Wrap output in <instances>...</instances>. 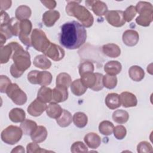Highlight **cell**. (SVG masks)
Listing matches in <instances>:
<instances>
[{
  "instance_id": "cell-1",
  "label": "cell",
  "mask_w": 153,
  "mask_h": 153,
  "mask_svg": "<svg viewBox=\"0 0 153 153\" xmlns=\"http://www.w3.org/2000/svg\"><path fill=\"white\" fill-rule=\"evenodd\" d=\"M87 31L85 27L76 21L64 23L59 34L60 44L67 49L79 48L85 42Z\"/></svg>"
},
{
  "instance_id": "cell-2",
  "label": "cell",
  "mask_w": 153,
  "mask_h": 153,
  "mask_svg": "<svg viewBox=\"0 0 153 153\" xmlns=\"http://www.w3.org/2000/svg\"><path fill=\"white\" fill-rule=\"evenodd\" d=\"M81 1H68L66 6V12L70 16L76 18L82 25L86 27H91L94 22V18L91 13L79 3Z\"/></svg>"
},
{
  "instance_id": "cell-3",
  "label": "cell",
  "mask_w": 153,
  "mask_h": 153,
  "mask_svg": "<svg viewBox=\"0 0 153 153\" xmlns=\"http://www.w3.org/2000/svg\"><path fill=\"white\" fill-rule=\"evenodd\" d=\"M9 44L13 50L12 59L14 66L19 71L23 73L31 65L30 54L17 42H11Z\"/></svg>"
},
{
  "instance_id": "cell-4",
  "label": "cell",
  "mask_w": 153,
  "mask_h": 153,
  "mask_svg": "<svg viewBox=\"0 0 153 153\" xmlns=\"http://www.w3.org/2000/svg\"><path fill=\"white\" fill-rule=\"evenodd\" d=\"M139 16L136 19V22L142 26H149L153 20V7L151 3L145 1L139 2L135 7Z\"/></svg>"
},
{
  "instance_id": "cell-5",
  "label": "cell",
  "mask_w": 153,
  "mask_h": 153,
  "mask_svg": "<svg viewBox=\"0 0 153 153\" xmlns=\"http://www.w3.org/2000/svg\"><path fill=\"white\" fill-rule=\"evenodd\" d=\"M30 41L32 46L37 51L44 53L51 42L45 32L40 29H34L31 33Z\"/></svg>"
},
{
  "instance_id": "cell-6",
  "label": "cell",
  "mask_w": 153,
  "mask_h": 153,
  "mask_svg": "<svg viewBox=\"0 0 153 153\" xmlns=\"http://www.w3.org/2000/svg\"><path fill=\"white\" fill-rule=\"evenodd\" d=\"M23 134L20 127L16 126H9L1 132V139L7 144L14 145L22 138Z\"/></svg>"
},
{
  "instance_id": "cell-7",
  "label": "cell",
  "mask_w": 153,
  "mask_h": 153,
  "mask_svg": "<svg viewBox=\"0 0 153 153\" xmlns=\"http://www.w3.org/2000/svg\"><path fill=\"white\" fill-rule=\"evenodd\" d=\"M28 81L33 84H39L42 86L48 85L52 81V75L48 71H31L27 74Z\"/></svg>"
},
{
  "instance_id": "cell-8",
  "label": "cell",
  "mask_w": 153,
  "mask_h": 153,
  "mask_svg": "<svg viewBox=\"0 0 153 153\" xmlns=\"http://www.w3.org/2000/svg\"><path fill=\"white\" fill-rule=\"evenodd\" d=\"M6 93L9 98L17 105H23L27 101L26 93L18 86L17 84L11 83L8 87Z\"/></svg>"
},
{
  "instance_id": "cell-9",
  "label": "cell",
  "mask_w": 153,
  "mask_h": 153,
  "mask_svg": "<svg viewBox=\"0 0 153 153\" xmlns=\"http://www.w3.org/2000/svg\"><path fill=\"white\" fill-rule=\"evenodd\" d=\"M20 23L16 18H11L8 24L1 25V33L7 39L11 38L12 36H18L20 32Z\"/></svg>"
},
{
  "instance_id": "cell-10",
  "label": "cell",
  "mask_w": 153,
  "mask_h": 153,
  "mask_svg": "<svg viewBox=\"0 0 153 153\" xmlns=\"http://www.w3.org/2000/svg\"><path fill=\"white\" fill-rule=\"evenodd\" d=\"M32 27V23L28 19L22 20L20 23V32L19 37L21 42L27 47H30L32 45L31 41L29 38Z\"/></svg>"
},
{
  "instance_id": "cell-11",
  "label": "cell",
  "mask_w": 153,
  "mask_h": 153,
  "mask_svg": "<svg viewBox=\"0 0 153 153\" xmlns=\"http://www.w3.org/2000/svg\"><path fill=\"white\" fill-rule=\"evenodd\" d=\"M105 15L106 21L114 27H121L126 22L123 17V11L121 10L108 11Z\"/></svg>"
},
{
  "instance_id": "cell-12",
  "label": "cell",
  "mask_w": 153,
  "mask_h": 153,
  "mask_svg": "<svg viewBox=\"0 0 153 153\" xmlns=\"http://www.w3.org/2000/svg\"><path fill=\"white\" fill-rule=\"evenodd\" d=\"M44 54L54 61H59L63 59L65 52L63 48L59 45L51 42Z\"/></svg>"
},
{
  "instance_id": "cell-13",
  "label": "cell",
  "mask_w": 153,
  "mask_h": 153,
  "mask_svg": "<svg viewBox=\"0 0 153 153\" xmlns=\"http://www.w3.org/2000/svg\"><path fill=\"white\" fill-rule=\"evenodd\" d=\"M46 108L45 103L36 98L27 107V112L33 117H38L46 110Z\"/></svg>"
},
{
  "instance_id": "cell-14",
  "label": "cell",
  "mask_w": 153,
  "mask_h": 153,
  "mask_svg": "<svg viewBox=\"0 0 153 153\" xmlns=\"http://www.w3.org/2000/svg\"><path fill=\"white\" fill-rule=\"evenodd\" d=\"M86 5L90 8L93 13L98 16H102L108 11V7L106 4L100 1H86Z\"/></svg>"
},
{
  "instance_id": "cell-15",
  "label": "cell",
  "mask_w": 153,
  "mask_h": 153,
  "mask_svg": "<svg viewBox=\"0 0 153 153\" xmlns=\"http://www.w3.org/2000/svg\"><path fill=\"white\" fill-rule=\"evenodd\" d=\"M139 39V33L134 30H127L123 34V41L128 47L136 45Z\"/></svg>"
},
{
  "instance_id": "cell-16",
  "label": "cell",
  "mask_w": 153,
  "mask_h": 153,
  "mask_svg": "<svg viewBox=\"0 0 153 153\" xmlns=\"http://www.w3.org/2000/svg\"><path fill=\"white\" fill-rule=\"evenodd\" d=\"M68 98V88L56 85L53 90V99L52 100L55 103H60L66 100Z\"/></svg>"
},
{
  "instance_id": "cell-17",
  "label": "cell",
  "mask_w": 153,
  "mask_h": 153,
  "mask_svg": "<svg viewBox=\"0 0 153 153\" xmlns=\"http://www.w3.org/2000/svg\"><path fill=\"white\" fill-rule=\"evenodd\" d=\"M121 104L125 108L134 107L137 105V100L136 96L128 91H124L120 95Z\"/></svg>"
},
{
  "instance_id": "cell-18",
  "label": "cell",
  "mask_w": 153,
  "mask_h": 153,
  "mask_svg": "<svg viewBox=\"0 0 153 153\" xmlns=\"http://www.w3.org/2000/svg\"><path fill=\"white\" fill-rule=\"evenodd\" d=\"M60 18V13L56 10H50L45 12L42 16V22L47 27L53 26Z\"/></svg>"
},
{
  "instance_id": "cell-19",
  "label": "cell",
  "mask_w": 153,
  "mask_h": 153,
  "mask_svg": "<svg viewBox=\"0 0 153 153\" xmlns=\"http://www.w3.org/2000/svg\"><path fill=\"white\" fill-rule=\"evenodd\" d=\"M85 143L91 149L97 148L101 143L100 137L95 133L91 132L87 133L84 138Z\"/></svg>"
},
{
  "instance_id": "cell-20",
  "label": "cell",
  "mask_w": 153,
  "mask_h": 153,
  "mask_svg": "<svg viewBox=\"0 0 153 153\" xmlns=\"http://www.w3.org/2000/svg\"><path fill=\"white\" fill-rule=\"evenodd\" d=\"M47 136V129L42 126H37L34 131L30 134L32 140L36 143H41L44 142L46 139Z\"/></svg>"
},
{
  "instance_id": "cell-21",
  "label": "cell",
  "mask_w": 153,
  "mask_h": 153,
  "mask_svg": "<svg viewBox=\"0 0 153 153\" xmlns=\"http://www.w3.org/2000/svg\"><path fill=\"white\" fill-rule=\"evenodd\" d=\"M102 51L106 56L112 57H118L121 54V50L118 45L113 43H109L103 45Z\"/></svg>"
},
{
  "instance_id": "cell-22",
  "label": "cell",
  "mask_w": 153,
  "mask_h": 153,
  "mask_svg": "<svg viewBox=\"0 0 153 153\" xmlns=\"http://www.w3.org/2000/svg\"><path fill=\"white\" fill-rule=\"evenodd\" d=\"M121 64L116 60L109 61L104 66V71L109 75L115 76L121 72Z\"/></svg>"
},
{
  "instance_id": "cell-23",
  "label": "cell",
  "mask_w": 153,
  "mask_h": 153,
  "mask_svg": "<svg viewBox=\"0 0 153 153\" xmlns=\"http://www.w3.org/2000/svg\"><path fill=\"white\" fill-rule=\"evenodd\" d=\"M105 104L111 109H115L121 106L120 95L117 93H109L105 98Z\"/></svg>"
},
{
  "instance_id": "cell-24",
  "label": "cell",
  "mask_w": 153,
  "mask_h": 153,
  "mask_svg": "<svg viewBox=\"0 0 153 153\" xmlns=\"http://www.w3.org/2000/svg\"><path fill=\"white\" fill-rule=\"evenodd\" d=\"M80 79L84 86L92 90L96 84L97 76L96 73L88 72L82 75Z\"/></svg>"
},
{
  "instance_id": "cell-25",
  "label": "cell",
  "mask_w": 153,
  "mask_h": 153,
  "mask_svg": "<svg viewBox=\"0 0 153 153\" xmlns=\"http://www.w3.org/2000/svg\"><path fill=\"white\" fill-rule=\"evenodd\" d=\"M37 99L44 103L50 102L53 99V90L49 87L42 86L38 91Z\"/></svg>"
},
{
  "instance_id": "cell-26",
  "label": "cell",
  "mask_w": 153,
  "mask_h": 153,
  "mask_svg": "<svg viewBox=\"0 0 153 153\" xmlns=\"http://www.w3.org/2000/svg\"><path fill=\"white\" fill-rule=\"evenodd\" d=\"M46 113L47 115L51 118L57 119L62 113L63 109L61 106L55 102L50 103L46 108Z\"/></svg>"
},
{
  "instance_id": "cell-27",
  "label": "cell",
  "mask_w": 153,
  "mask_h": 153,
  "mask_svg": "<svg viewBox=\"0 0 153 153\" xmlns=\"http://www.w3.org/2000/svg\"><path fill=\"white\" fill-rule=\"evenodd\" d=\"M128 74L131 79H133L134 81L138 82L143 79L145 72L141 67L134 65L130 68L128 70Z\"/></svg>"
},
{
  "instance_id": "cell-28",
  "label": "cell",
  "mask_w": 153,
  "mask_h": 153,
  "mask_svg": "<svg viewBox=\"0 0 153 153\" xmlns=\"http://www.w3.org/2000/svg\"><path fill=\"white\" fill-rule=\"evenodd\" d=\"M33 65L41 69H48L51 66V62L44 55L36 56L33 59Z\"/></svg>"
},
{
  "instance_id": "cell-29",
  "label": "cell",
  "mask_w": 153,
  "mask_h": 153,
  "mask_svg": "<svg viewBox=\"0 0 153 153\" xmlns=\"http://www.w3.org/2000/svg\"><path fill=\"white\" fill-rule=\"evenodd\" d=\"M25 112L20 108H14L9 112V118L14 123L23 122L25 120Z\"/></svg>"
},
{
  "instance_id": "cell-30",
  "label": "cell",
  "mask_w": 153,
  "mask_h": 153,
  "mask_svg": "<svg viewBox=\"0 0 153 153\" xmlns=\"http://www.w3.org/2000/svg\"><path fill=\"white\" fill-rule=\"evenodd\" d=\"M32 14L30 8L26 5H20L16 10V18L19 20H23L29 19Z\"/></svg>"
},
{
  "instance_id": "cell-31",
  "label": "cell",
  "mask_w": 153,
  "mask_h": 153,
  "mask_svg": "<svg viewBox=\"0 0 153 153\" xmlns=\"http://www.w3.org/2000/svg\"><path fill=\"white\" fill-rule=\"evenodd\" d=\"M87 88L83 85L80 79H77L74 80L71 84V90L74 94L77 96H81L84 94Z\"/></svg>"
},
{
  "instance_id": "cell-32",
  "label": "cell",
  "mask_w": 153,
  "mask_h": 153,
  "mask_svg": "<svg viewBox=\"0 0 153 153\" xmlns=\"http://www.w3.org/2000/svg\"><path fill=\"white\" fill-rule=\"evenodd\" d=\"M72 121L71 114L66 109H63L60 116L56 119V122L59 126L62 127H66L69 126Z\"/></svg>"
},
{
  "instance_id": "cell-33",
  "label": "cell",
  "mask_w": 153,
  "mask_h": 153,
  "mask_svg": "<svg viewBox=\"0 0 153 153\" xmlns=\"http://www.w3.org/2000/svg\"><path fill=\"white\" fill-rule=\"evenodd\" d=\"M113 120L118 124H124L129 119L128 113L123 109H118L112 114Z\"/></svg>"
},
{
  "instance_id": "cell-34",
  "label": "cell",
  "mask_w": 153,
  "mask_h": 153,
  "mask_svg": "<svg viewBox=\"0 0 153 153\" xmlns=\"http://www.w3.org/2000/svg\"><path fill=\"white\" fill-rule=\"evenodd\" d=\"M37 127L36 123L30 120H25L20 124V128L23 133L25 135H30L34 131Z\"/></svg>"
},
{
  "instance_id": "cell-35",
  "label": "cell",
  "mask_w": 153,
  "mask_h": 153,
  "mask_svg": "<svg viewBox=\"0 0 153 153\" xmlns=\"http://www.w3.org/2000/svg\"><path fill=\"white\" fill-rule=\"evenodd\" d=\"M72 121L75 126L78 128H83L84 127L88 122V118L86 114L83 112H78L74 114Z\"/></svg>"
},
{
  "instance_id": "cell-36",
  "label": "cell",
  "mask_w": 153,
  "mask_h": 153,
  "mask_svg": "<svg viewBox=\"0 0 153 153\" xmlns=\"http://www.w3.org/2000/svg\"><path fill=\"white\" fill-rule=\"evenodd\" d=\"M13 52V48L8 44L5 46H2L0 49V62L1 64L6 63L8 62L12 53Z\"/></svg>"
},
{
  "instance_id": "cell-37",
  "label": "cell",
  "mask_w": 153,
  "mask_h": 153,
  "mask_svg": "<svg viewBox=\"0 0 153 153\" xmlns=\"http://www.w3.org/2000/svg\"><path fill=\"white\" fill-rule=\"evenodd\" d=\"M71 83H72L71 77L66 72L60 73L56 77V85L63 86L66 88H68L69 86H71Z\"/></svg>"
},
{
  "instance_id": "cell-38",
  "label": "cell",
  "mask_w": 153,
  "mask_h": 153,
  "mask_svg": "<svg viewBox=\"0 0 153 153\" xmlns=\"http://www.w3.org/2000/svg\"><path fill=\"white\" fill-rule=\"evenodd\" d=\"M114 128V124L109 121H102L99 126V132L105 136L111 135Z\"/></svg>"
},
{
  "instance_id": "cell-39",
  "label": "cell",
  "mask_w": 153,
  "mask_h": 153,
  "mask_svg": "<svg viewBox=\"0 0 153 153\" xmlns=\"http://www.w3.org/2000/svg\"><path fill=\"white\" fill-rule=\"evenodd\" d=\"M103 86L108 89L115 88L117 84V78L115 76L105 75L103 76Z\"/></svg>"
},
{
  "instance_id": "cell-40",
  "label": "cell",
  "mask_w": 153,
  "mask_h": 153,
  "mask_svg": "<svg viewBox=\"0 0 153 153\" xmlns=\"http://www.w3.org/2000/svg\"><path fill=\"white\" fill-rule=\"evenodd\" d=\"M94 71V65L93 64L88 61L84 62L81 63L79 66V74L80 76L82 75L88 73V72H93Z\"/></svg>"
},
{
  "instance_id": "cell-41",
  "label": "cell",
  "mask_w": 153,
  "mask_h": 153,
  "mask_svg": "<svg viewBox=\"0 0 153 153\" xmlns=\"http://www.w3.org/2000/svg\"><path fill=\"white\" fill-rule=\"evenodd\" d=\"M136 8L133 5H130L128 7L126 10L123 12V17L125 22H129L133 20L134 17L136 14Z\"/></svg>"
},
{
  "instance_id": "cell-42",
  "label": "cell",
  "mask_w": 153,
  "mask_h": 153,
  "mask_svg": "<svg viewBox=\"0 0 153 153\" xmlns=\"http://www.w3.org/2000/svg\"><path fill=\"white\" fill-rule=\"evenodd\" d=\"M115 137L118 140H121L125 137L127 134V130L124 126L118 125L115 126L113 130Z\"/></svg>"
},
{
  "instance_id": "cell-43",
  "label": "cell",
  "mask_w": 153,
  "mask_h": 153,
  "mask_svg": "<svg viewBox=\"0 0 153 153\" xmlns=\"http://www.w3.org/2000/svg\"><path fill=\"white\" fill-rule=\"evenodd\" d=\"M72 152H88V148L86 145L82 142L77 141L74 142L71 148Z\"/></svg>"
},
{
  "instance_id": "cell-44",
  "label": "cell",
  "mask_w": 153,
  "mask_h": 153,
  "mask_svg": "<svg viewBox=\"0 0 153 153\" xmlns=\"http://www.w3.org/2000/svg\"><path fill=\"white\" fill-rule=\"evenodd\" d=\"M137 151L139 153L152 152L153 151V149L151 145L149 142L146 141H142V142H140L137 145Z\"/></svg>"
},
{
  "instance_id": "cell-45",
  "label": "cell",
  "mask_w": 153,
  "mask_h": 153,
  "mask_svg": "<svg viewBox=\"0 0 153 153\" xmlns=\"http://www.w3.org/2000/svg\"><path fill=\"white\" fill-rule=\"evenodd\" d=\"M27 153H33V152H51L50 151H47L44 149H42L39 147V146L36 142H31L27 144Z\"/></svg>"
},
{
  "instance_id": "cell-46",
  "label": "cell",
  "mask_w": 153,
  "mask_h": 153,
  "mask_svg": "<svg viewBox=\"0 0 153 153\" xmlns=\"http://www.w3.org/2000/svg\"><path fill=\"white\" fill-rule=\"evenodd\" d=\"M11 84V80L5 75L0 76V91L1 93H6L10 85Z\"/></svg>"
},
{
  "instance_id": "cell-47",
  "label": "cell",
  "mask_w": 153,
  "mask_h": 153,
  "mask_svg": "<svg viewBox=\"0 0 153 153\" xmlns=\"http://www.w3.org/2000/svg\"><path fill=\"white\" fill-rule=\"evenodd\" d=\"M97 76V82L96 84L94 86V87L92 89L94 91H98L103 88V75L100 73H96Z\"/></svg>"
},
{
  "instance_id": "cell-48",
  "label": "cell",
  "mask_w": 153,
  "mask_h": 153,
  "mask_svg": "<svg viewBox=\"0 0 153 153\" xmlns=\"http://www.w3.org/2000/svg\"><path fill=\"white\" fill-rule=\"evenodd\" d=\"M10 19L8 14L6 12L1 10V25L8 24Z\"/></svg>"
},
{
  "instance_id": "cell-49",
  "label": "cell",
  "mask_w": 153,
  "mask_h": 153,
  "mask_svg": "<svg viewBox=\"0 0 153 153\" xmlns=\"http://www.w3.org/2000/svg\"><path fill=\"white\" fill-rule=\"evenodd\" d=\"M10 73L11 74V75L14 77V78H19L20 76H21L22 75V74H23V72L19 71L14 66V64H13L11 66L10 68Z\"/></svg>"
},
{
  "instance_id": "cell-50",
  "label": "cell",
  "mask_w": 153,
  "mask_h": 153,
  "mask_svg": "<svg viewBox=\"0 0 153 153\" xmlns=\"http://www.w3.org/2000/svg\"><path fill=\"white\" fill-rule=\"evenodd\" d=\"M41 3H42L47 8L53 10L56 7V2L54 0L51 1H41Z\"/></svg>"
},
{
  "instance_id": "cell-51",
  "label": "cell",
  "mask_w": 153,
  "mask_h": 153,
  "mask_svg": "<svg viewBox=\"0 0 153 153\" xmlns=\"http://www.w3.org/2000/svg\"><path fill=\"white\" fill-rule=\"evenodd\" d=\"M11 1H0V5H1V10L2 11L6 10L8 9L11 5Z\"/></svg>"
},
{
  "instance_id": "cell-52",
  "label": "cell",
  "mask_w": 153,
  "mask_h": 153,
  "mask_svg": "<svg viewBox=\"0 0 153 153\" xmlns=\"http://www.w3.org/2000/svg\"><path fill=\"white\" fill-rule=\"evenodd\" d=\"M11 152H25V149L22 146L19 145V146H17L16 147H15L11 151Z\"/></svg>"
},
{
  "instance_id": "cell-53",
  "label": "cell",
  "mask_w": 153,
  "mask_h": 153,
  "mask_svg": "<svg viewBox=\"0 0 153 153\" xmlns=\"http://www.w3.org/2000/svg\"><path fill=\"white\" fill-rule=\"evenodd\" d=\"M7 38L6 36L3 35L2 33H0V39H1V47L3 46V45L4 44V43L6 42V40H7Z\"/></svg>"
}]
</instances>
